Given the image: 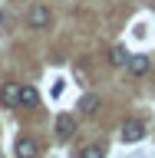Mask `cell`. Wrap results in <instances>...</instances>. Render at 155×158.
Masks as SVG:
<instances>
[{
    "instance_id": "cell-3",
    "label": "cell",
    "mask_w": 155,
    "mask_h": 158,
    "mask_svg": "<svg viewBox=\"0 0 155 158\" xmlns=\"http://www.w3.org/2000/svg\"><path fill=\"white\" fill-rule=\"evenodd\" d=\"M142 138H145V125L129 118L126 125H122V142H142Z\"/></svg>"
},
{
    "instance_id": "cell-2",
    "label": "cell",
    "mask_w": 155,
    "mask_h": 158,
    "mask_svg": "<svg viewBox=\"0 0 155 158\" xmlns=\"http://www.w3.org/2000/svg\"><path fill=\"white\" fill-rule=\"evenodd\" d=\"M76 132V118L73 115H56V138L59 142H69Z\"/></svg>"
},
{
    "instance_id": "cell-11",
    "label": "cell",
    "mask_w": 155,
    "mask_h": 158,
    "mask_svg": "<svg viewBox=\"0 0 155 158\" xmlns=\"http://www.w3.org/2000/svg\"><path fill=\"white\" fill-rule=\"evenodd\" d=\"M50 96H53V99H59V96H63V82H53V89H50Z\"/></svg>"
},
{
    "instance_id": "cell-8",
    "label": "cell",
    "mask_w": 155,
    "mask_h": 158,
    "mask_svg": "<svg viewBox=\"0 0 155 158\" xmlns=\"http://www.w3.org/2000/svg\"><path fill=\"white\" fill-rule=\"evenodd\" d=\"M79 109H83L86 115H93V112L99 109V96H96V92H89V96H83V99H79Z\"/></svg>"
},
{
    "instance_id": "cell-4",
    "label": "cell",
    "mask_w": 155,
    "mask_h": 158,
    "mask_svg": "<svg viewBox=\"0 0 155 158\" xmlns=\"http://www.w3.org/2000/svg\"><path fill=\"white\" fill-rule=\"evenodd\" d=\"M126 69H129V76H145L149 73V56H129Z\"/></svg>"
},
{
    "instance_id": "cell-9",
    "label": "cell",
    "mask_w": 155,
    "mask_h": 158,
    "mask_svg": "<svg viewBox=\"0 0 155 158\" xmlns=\"http://www.w3.org/2000/svg\"><path fill=\"white\" fill-rule=\"evenodd\" d=\"M109 63H112V66H126V63H129L126 46H116V49H112V53H109Z\"/></svg>"
},
{
    "instance_id": "cell-1",
    "label": "cell",
    "mask_w": 155,
    "mask_h": 158,
    "mask_svg": "<svg viewBox=\"0 0 155 158\" xmlns=\"http://www.w3.org/2000/svg\"><path fill=\"white\" fill-rule=\"evenodd\" d=\"M27 23H30L33 30H46L50 23H53V13H50L43 3H33V7H30V13H27Z\"/></svg>"
},
{
    "instance_id": "cell-10",
    "label": "cell",
    "mask_w": 155,
    "mask_h": 158,
    "mask_svg": "<svg viewBox=\"0 0 155 158\" xmlns=\"http://www.w3.org/2000/svg\"><path fill=\"white\" fill-rule=\"evenodd\" d=\"M79 158H106V155H102V148H99V145H86L83 152H79Z\"/></svg>"
},
{
    "instance_id": "cell-6",
    "label": "cell",
    "mask_w": 155,
    "mask_h": 158,
    "mask_svg": "<svg viewBox=\"0 0 155 158\" xmlns=\"http://www.w3.org/2000/svg\"><path fill=\"white\" fill-rule=\"evenodd\" d=\"M0 99H3V106H17V99H20V86H17V82H7V86L0 89Z\"/></svg>"
},
{
    "instance_id": "cell-5",
    "label": "cell",
    "mask_w": 155,
    "mask_h": 158,
    "mask_svg": "<svg viewBox=\"0 0 155 158\" xmlns=\"http://www.w3.org/2000/svg\"><path fill=\"white\" fill-rule=\"evenodd\" d=\"M37 155H40V148L33 138H20L17 142V158H37Z\"/></svg>"
},
{
    "instance_id": "cell-7",
    "label": "cell",
    "mask_w": 155,
    "mask_h": 158,
    "mask_svg": "<svg viewBox=\"0 0 155 158\" xmlns=\"http://www.w3.org/2000/svg\"><path fill=\"white\" fill-rule=\"evenodd\" d=\"M40 96H37V89L33 86H20V99H17V106H37Z\"/></svg>"
}]
</instances>
